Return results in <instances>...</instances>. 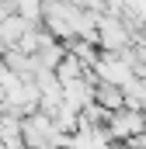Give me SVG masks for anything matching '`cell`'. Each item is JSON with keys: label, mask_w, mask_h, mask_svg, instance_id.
Here are the masks:
<instances>
[{"label": "cell", "mask_w": 146, "mask_h": 149, "mask_svg": "<svg viewBox=\"0 0 146 149\" xmlns=\"http://www.w3.org/2000/svg\"><path fill=\"white\" fill-rule=\"evenodd\" d=\"M28 31H32V21H25L21 14H11V17H4V21H0V42H4V45H11L14 38L21 42Z\"/></svg>", "instance_id": "6da1fadb"}]
</instances>
